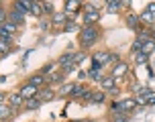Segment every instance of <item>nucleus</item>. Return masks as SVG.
<instances>
[{
  "mask_svg": "<svg viewBox=\"0 0 155 122\" xmlns=\"http://www.w3.org/2000/svg\"><path fill=\"white\" fill-rule=\"evenodd\" d=\"M96 39H98V30L94 29L92 24H86L84 29H82V33H80V43H82V47H92L94 43H96Z\"/></svg>",
  "mask_w": 155,
  "mask_h": 122,
  "instance_id": "obj_1",
  "label": "nucleus"
},
{
  "mask_svg": "<svg viewBox=\"0 0 155 122\" xmlns=\"http://www.w3.org/2000/svg\"><path fill=\"white\" fill-rule=\"evenodd\" d=\"M135 100H137V104H155V92L149 88H139Z\"/></svg>",
  "mask_w": 155,
  "mask_h": 122,
  "instance_id": "obj_2",
  "label": "nucleus"
},
{
  "mask_svg": "<svg viewBox=\"0 0 155 122\" xmlns=\"http://www.w3.org/2000/svg\"><path fill=\"white\" fill-rule=\"evenodd\" d=\"M16 30V24L6 21L4 24H0V39H4V41H12V35H15Z\"/></svg>",
  "mask_w": 155,
  "mask_h": 122,
  "instance_id": "obj_3",
  "label": "nucleus"
},
{
  "mask_svg": "<svg viewBox=\"0 0 155 122\" xmlns=\"http://www.w3.org/2000/svg\"><path fill=\"white\" fill-rule=\"evenodd\" d=\"M124 73H129V63H127V61H118V63L114 65V69H112V73H110V75L116 79V77L124 75Z\"/></svg>",
  "mask_w": 155,
  "mask_h": 122,
  "instance_id": "obj_4",
  "label": "nucleus"
},
{
  "mask_svg": "<svg viewBox=\"0 0 155 122\" xmlns=\"http://www.w3.org/2000/svg\"><path fill=\"white\" fill-rule=\"evenodd\" d=\"M37 92H39V88H35V85H31V84H27V85H23L21 88V96H23V100H29V98H35L37 96Z\"/></svg>",
  "mask_w": 155,
  "mask_h": 122,
  "instance_id": "obj_5",
  "label": "nucleus"
},
{
  "mask_svg": "<svg viewBox=\"0 0 155 122\" xmlns=\"http://www.w3.org/2000/svg\"><path fill=\"white\" fill-rule=\"evenodd\" d=\"M98 18H100V12H98L96 8H88V10H86V14H84V23L86 24H94Z\"/></svg>",
  "mask_w": 155,
  "mask_h": 122,
  "instance_id": "obj_6",
  "label": "nucleus"
},
{
  "mask_svg": "<svg viewBox=\"0 0 155 122\" xmlns=\"http://www.w3.org/2000/svg\"><path fill=\"white\" fill-rule=\"evenodd\" d=\"M37 98L41 100V102H51V100L55 98V92L51 90V88H45V90L37 92Z\"/></svg>",
  "mask_w": 155,
  "mask_h": 122,
  "instance_id": "obj_7",
  "label": "nucleus"
},
{
  "mask_svg": "<svg viewBox=\"0 0 155 122\" xmlns=\"http://www.w3.org/2000/svg\"><path fill=\"white\" fill-rule=\"evenodd\" d=\"M45 82H47V75H45V73H35V75L29 77V84L35 85V88H41Z\"/></svg>",
  "mask_w": 155,
  "mask_h": 122,
  "instance_id": "obj_8",
  "label": "nucleus"
},
{
  "mask_svg": "<svg viewBox=\"0 0 155 122\" xmlns=\"http://www.w3.org/2000/svg\"><path fill=\"white\" fill-rule=\"evenodd\" d=\"M137 106H139V104H137V100H135V98H131V100H124V102H120V104H118V108L123 110L124 114H127V112H131V110H135Z\"/></svg>",
  "mask_w": 155,
  "mask_h": 122,
  "instance_id": "obj_9",
  "label": "nucleus"
},
{
  "mask_svg": "<svg viewBox=\"0 0 155 122\" xmlns=\"http://www.w3.org/2000/svg\"><path fill=\"white\" fill-rule=\"evenodd\" d=\"M41 104H43V102H41V100H39L37 96H35V98L25 100V108H27V110H37V108L41 106Z\"/></svg>",
  "mask_w": 155,
  "mask_h": 122,
  "instance_id": "obj_10",
  "label": "nucleus"
},
{
  "mask_svg": "<svg viewBox=\"0 0 155 122\" xmlns=\"http://www.w3.org/2000/svg\"><path fill=\"white\" fill-rule=\"evenodd\" d=\"M8 21H10V23H15L16 27H18V24H23V23H25V14H21V12L12 10V12L8 14Z\"/></svg>",
  "mask_w": 155,
  "mask_h": 122,
  "instance_id": "obj_11",
  "label": "nucleus"
},
{
  "mask_svg": "<svg viewBox=\"0 0 155 122\" xmlns=\"http://www.w3.org/2000/svg\"><path fill=\"white\" fill-rule=\"evenodd\" d=\"M155 49V41L153 39H149V41H141V53H151Z\"/></svg>",
  "mask_w": 155,
  "mask_h": 122,
  "instance_id": "obj_12",
  "label": "nucleus"
},
{
  "mask_svg": "<svg viewBox=\"0 0 155 122\" xmlns=\"http://www.w3.org/2000/svg\"><path fill=\"white\" fill-rule=\"evenodd\" d=\"M12 116V106H6V104H0V120H6Z\"/></svg>",
  "mask_w": 155,
  "mask_h": 122,
  "instance_id": "obj_13",
  "label": "nucleus"
},
{
  "mask_svg": "<svg viewBox=\"0 0 155 122\" xmlns=\"http://www.w3.org/2000/svg\"><path fill=\"white\" fill-rule=\"evenodd\" d=\"M51 21H53L55 24H65L68 14H65V12H53V14H51Z\"/></svg>",
  "mask_w": 155,
  "mask_h": 122,
  "instance_id": "obj_14",
  "label": "nucleus"
},
{
  "mask_svg": "<svg viewBox=\"0 0 155 122\" xmlns=\"http://www.w3.org/2000/svg\"><path fill=\"white\" fill-rule=\"evenodd\" d=\"M8 102H10V106H12V108H16V106H21L25 100H23L21 94H10V96H8Z\"/></svg>",
  "mask_w": 155,
  "mask_h": 122,
  "instance_id": "obj_15",
  "label": "nucleus"
},
{
  "mask_svg": "<svg viewBox=\"0 0 155 122\" xmlns=\"http://www.w3.org/2000/svg\"><path fill=\"white\" fill-rule=\"evenodd\" d=\"M114 77L112 75H108V77H102L100 79V84H102V88H104V90H112V88H114Z\"/></svg>",
  "mask_w": 155,
  "mask_h": 122,
  "instance_id": "obj_16",
  "label": "nucleus"
},
{
  "mask_svg": "<svg viewBox=\"0 0 155 122\" xmlns=\"http://www.w3.org/2000/svg\"><path fill=\"white\" fill-rule=\"evenodd\" d=\"M127 24L131 27V29H139V16L137 14H127Z\"/></svg>",
  "mask_w": 155,
  "mask_h": 122,
  "instance_id": "obj_17",
  "label": "nucleus"
},
{
  "mask_svg": "<svg viewBox=\"0 0 155 122\" xmlns=\"http://www.w3.org/2000/svg\"><path fill=\"white\" fill-rule=\"evenodd\" d=\"M108 55H110V53H106V51H98V53H94L92 59H94V61H100L102 65H104V63H108Z\"/></svg>",
  "mask_w": 155,
  "mask_h": 122,
  "instance_id": "obj_18",
  "label": "nucleus"
},
{
  "mask_svg": "<svg viewBox=\"0 0 155 122\" xmlns=\"http://www.w3.org/2000/svg\"><path fill=\"white\" fill-rule=\"evenodd\" d=\"M10 49H15V47H10V41L0 39V55H8V53H10Z\"/></svg>",
  "mask_w": 155,
  "mask_h": 122,
  "instance_id": "obj_19",
  "label": "nucleus"
},
{
  "mask_svg": "<svg viewBox=\"0 0 155 122\" xmlns=\"http://www.w3.org/2000/svg\"><path fill=\"white\" fill-rule=\"evenodd\" d=\"M78 8H80V2H74V0H68V2H65V12H68V14H74Z\"/></svg>",
  "mask_w": 155,
  "mask_h": 122,
  "instance_id": "obj_20",
  "label": "nucleus"
},
{
  "mask_svg": "<svg viewBox=\"0 0 155 122\" xmlns=\"http://www.w3.org/2000/svg\"><path fill=\"white\" fill-rule=\"evenodd\" d=\"M31 14H33V16H41V14H43V6H41V2H33Z\"/></svg>",
  "mask_w": 155,
  "mask_h": 122,
  "instance_id": "obj_21",
  "label": "nucleus"
},
{
  "mask_svg": "<svg viewBox=\"0 0 155 122\" xmlns=\"http://www.w3.org/2000/svg\"><path fill=\"white\" fill-rule=\"evenodd\" d=\"M104 94L102 92H92V98H90V102H94V104H100V102H104Z\"/></svg>",
  "mask_w": 155,
  "mask_h": 122,
  "instance_id": "obj_22",
  "label": "nucleus"
},
{
  "mask_svg": "<svg viewBox=\"0 0 155 122\" xmlns=\"http://www.w3.org/2000/svg\"><path fill=\"white\" fill-rule=\"evenodd\" d=\"M74 85H76V84H65V85H61L59 94H61V96H70L71 92H74Z\"/></svg>",
  "mask_w": 155,
  "mask_h": 122,
  "instance_id": "obj_23",
  "label": "nucleus"
},
{
  "mask_svg": "<svg viewBox=\"0 0 155 122\" xmlns=\"http://www.w3.org/2000/svg\"><path fill=\"white\" fill-rule=\"evenodd\" d=\"M147 59H149V55L147 53H137V65H147Z\"/></svg>",
  "mask_w": 155,
  "mask_h": 122,
  "instance_id": "obj_24",
  "label": "nucleus"
},
{
  "mask_svg": "<svg viewBox=\"0 0 155 122\" xmlns=\"http://www.w3.org/2000/svg\"><path fill=\"white\" fill-rule=\"evenodd\" d=\"M12 6H15V10H16V12H21V14H29V10H27V8H25L23 4L18 2V0H15V4H12Z\"/></svg>",
  "mask_w": 155,
  "mask_h": 122,
  "instance_id": "obj_25",
  "label": "nucleus"
},
{
  "mask_svg": "<svg viewBox=\"0 0 155 122\" xmlns=\"http://www.w3.org/2000/svg\"><path fill=\"white\" fill-rule=\"evenodd\" d=\"M71 94L78 96V98H82V96L86 94V88H84V85H74V92H71Z\"/></svg>",
  "mask_w": 155,
  "mask_h": 122,
  "instance_id": "obj_26",
  "label": "nucleus"
},
{
  "mask_svg": "<svg viewBox=\"0 0 155 122\" xmlns=\"http://www.w3.org/2000/svg\"><path fill=\"white\" fill-rule=\"evenodd\" d=\"M61 79H63L61 73H53V75H49V77H47V82H51V84H57V82H61Z\"/></svg>",
  "mask_w": 155,
  "mask_h": 122,
  "instance_id": "obj_27",
  "label": "nucleus"
},
{
  "mask_svg": "<svg viewBox=\"0 0 155 122\" xmlns=\"http://www.w3.org/2000/svg\"><path fill=\"white\" fill-rule=\"evenodd\" d=\"M120 6H123L120 2H110V4H108V12H118Z\"/></svg>",
  "mask_w": 155,
  "mask_h": 122,
  "instance_id": "obj_28",
  "label": "nucleus"
},
{
  "mask_svg": "<svg viewBox=\"0 0 155 122\" xmlns=\"http://www.w3.org/2000/svg\"><path fill=\"white\" fill-rule=\"evenodd\" d=\"M78 24L74 23V21H65V24H63V30H76Z\"/></svg>",
  "mask_w": 155,
  "mask_h": 122,
  "instance_id": "obj_29",
  "label": "nucleus"
},
{
  "mask_svg": "<svg viewBox=\"0 0 155 122\" xmlns=\"http://www.w3.org/2000/svg\"><path fill=\"white\" fill-rule=\"evenodd\" d=\"M84 59H86V53H78V55H74V63H76V65H80V63H82Z\"/></svg>",
  "mask_w": 155,
  "mask_h": 122,
  "instance_id": "obj_30",
  "label": "nucleus"
},
{
  "mask_svg": "<svg viewBox=\"0 0 155 122\" xmlns=\"http://www.w3.org/2000/svg\"><path fill=\"white\" fill-rule=\"evenodd\" d=\"M141 21H147V23H153V21H155V16H153V14H149V12H143V14H141Z\"/></svg>",
  "mask_w": 155,
  "mask_h": 122,
  "instance_id": "obj_31",
  "label": "nucleus"
},
{
  "mask_svg": "<svg viewBox=\"0 0 155 122\" xmlns=\"http://www.w3.org/2000/svg\"><path fill=\"white\" fill-rule=\"evenodd\" d=\"M8 21V14H6V10H2V8H0V24H4Z\"/></svg>",
  "mask_w": 155,
  "mask_h": 122,
  "instance_id": "obj_32",
  "label": "nucleus"
},
{
  "mask_svg": "<svg viewBox=\"0 0 155 122\" xmlns=\"http://www.w3.org/2000/svg\"><path fill=\"white\" fill-rule=\"evenodd\" d=\"M18 2H21V4H23V6L27 8V10H29V12H31V6H33V0H18Z\"/></svg>",
  "mask_w": 155,
  "mask_h": 122,
  "instance_id": "obj_33",
  "label": "nucleus"
},
{
  "mask_svg": "<svg viewBox=\"0 0 155 122\" xmlns=\"http://www.w3.org/2000/svg\"><path fill=\"white\" fill-rule=\"evenodd\" d=\"M133 51H135V53H141V39H137V41L133 43Z\"/></svg>",
  "mask_w": 155,
  "mask_h": 122,
  "instance_id": "obj_34",
  "label": "nucleus"
},
{
  "mask_svg": "<svg viewBox=\"0 0 155 122\" xmlns=\"http://www.w3.org/2000/svg\"><path fill=\"white\" fill-rule=\"evenodd\" d=\"M114 122H129V118H127V114H114Z\"/></svg>",
  "mask_w": 155,
  "mask_h": 122,
  "instance_id": "obj_35",
  "label": "nucleus"
},
{
  "mask_svg": "<svg viewBox=\"0 0 155 122\" xmlns=\"http://www.w3.org/2000/svg\"><path fill=\"white\" fill-rule=\"evenodd\" d=\"M145 12H149V14H153V16H155V2L147 4V8H145Z\"/></svg>",
  "mask_w": 155,
  "mask_h": 122,
  "instance_id": "obj_36",
  "label": "nucleus"
},
{
  "mask_svg": "<svg viewBox=\"0 0 155 122\" xmlns=\"http://www.w3.org/2000/svg\"><path fill=\"white\" fill-rule=\"evenodd\" d=\"M108 63H114V65H116V63H118V55H114V53L108 55Z\"/></svg>",
  "mask_w": 155,
  "mask_h": 122,
  "instance_id": "obj_37",
  "label": "nucleus"
},
{
  "mask_svg": "<svg viewBox=\"0 0 155 122\" xmlns=\"http://www.w3.org/2000/svg\"><path fill=\"white\" fill-rule=\"evenodd\" d=\"M43 10H47V12H51V14H53V6H51V4H49V2H47L45 6H43Z\"/></svg>",
  "mask_w": 155,
  "mask_h": 122,
  "instance_id": "obj_38",
  "label": "nucleus"
},
{
  "mask_svg": "<svg viewBox=\"0 0 155 122\" xmlns=\"http://www.w3.org/2000/svg\"><path fill=\"white\" fill-rule=\"evenodd\" d=\"M51 69H53V65H47V67H43V73H49Z\"/></svg>",
  "mask_w": 155,
  "mask_h": 122,
  "instance_id": "obj_39",
  "label": "nucleus"
},
{
  "mask_svg": "<svg viewBox=\"0 0 155 122\" xmlns=\"http://www.w3.org/2000/svg\"><path fill=\"white\" fill-rule=\"evenodd\" d=\"M120 4H131V0H120Z\"/></svg>",
  "mask_w": 155,
  "mask_h": 122,
  "instance_id": "obj_40",
  "label": "nucleus"
},
{
  "mask_svg": "<svg viewBox=\"0 0 155 122\" xmlns=\"http://www.w3.org/2000/svg\"><path fill=\"white\" fill-rule=\"evenodd\" d=\"M151 39H153V41H155V29L151 30Z\"/></svg>",
  "mask_w": 155,
  "mask_h": 122,
  "instance_id": "obj_41",
  "label": "nucleus"
},
{
  "mask_svg": "<svg viewBox=\"0 0 155 122\" xmlns=\"http://www.w3.org/2000/svg\"><path fill=\"white\" fill-rule=\"evenodd\" d=\"M2 102H4V96H2V94H0V104H2Z\"/></svg>",
  "mask_w": 155,
  "mask_h": 122,
  "instance_id": "obj_42",
  "label": "nucleus"
},
{
  "mask_svg": "<svg viewBox=\"0 0 155 122\" xmlns=\"http://www.w3.org/2000/svg\"><path fill=\"white\" fill-rule=\"evenodd\" d=\"M74 2H80V4H82V0H74Z\"/></svg>",
  "mask_w": 155,
  "mask_h": 122,
  "instance_id": "obj_43",
  "label": "nucleus"
},
{
  "mask_svg": "<svg viewBox=\"0 0 155 122\" xmlns=\"http://www.w3.org/2000/svg\"><path fill=\"white\" fill-rule=\"evenodd\" d=\"M71 122H82V120H71Z\"/></svg>",
  "mask_w": 155,
  "mask_h": 122,
  "instance_id": "obj_44",
  "label": "nucleus"
},
{
  "mask_svg": "<svg viewBox=\"0 0 155 122\" xmlns=\"http://www.w3.org/2000/svg\"><path fill=\"white\" fill-rule=\"evenodd\" d=\"M86 122H94V120H86Z\"/></svg>",
  "mask_w": 155,
  "mask_h": 122,
  "instance_id": "obj_45",
  "label": "nucleus"
},
{
  "mask_svg": "<svg viewBox=\"0 0 155 122\" xmlns=\"http://www.w3.org/2000/svg\"><path fill=\"white\" fill-rule=\"evenodd\" d=\"M33 2H39V0H33Z\"/></svg>",
  "mask_w": 155,
  "mask_h": 122,
  "instance_id": "obj_46",
  "label": "nucleus"
},
{
  "mask_svg": "<svg viewBox=\"0 0 155 122\" xmlns=\"http://www.w3.org/2000/svg\"><path fill=\"white\" fill-rule=\"evenodd\" d=\"M153 63H155V61H153Z\"/></svg>",
  "mask_w": 155,
  "mask_h": 122,
  "instance_id": "obj_47",
  "label": "nucleus"
},
{
  "mask_svg": "<svg viewBox=\"0 0 155 122\" xmlns=\"http://www.w3.org/2000/svg\"><path fill=\"white\" fill-rule=\"evenodd\" d=\"M0 122H2V120H0Z\"/></svg>",
  "mask_w": 155,
  "mask_h": 122,
  "instance_id": "obj_48",
  "label": "nucleus"
}]
</instances>
